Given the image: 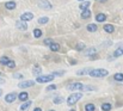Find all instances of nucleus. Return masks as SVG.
I'll list each match as a JSON object with an SVG mask.
<instances>
[{"label":"nucleus","instance_id":"nucleus-1","mask_svg":"<svg viewBox=\"0 0 123 111\" xmlns=\"http://www.w3.org/2000/svg\"><path fill=\"white\" fill-rule=\"evenodd\" d=\"M90 76L92 78H103V76H106L109 72L106 69H103V68H99V69H91L90 72Z\"/></svg>","mask_w":123,"mask_h":111},{"label":"nucleus","instance_id":"nucleus-2","mask_svg":"<svg viewBox=\"0 0 123 111\" xmlns=\"http://www.w3.org/2000/svg\"><path fill=\"white\" fill-rule=\"evenodd\" d=\"M82 97L81 93H73V94H71L69 97H68V99H67V104L68 105H74L75 103H78V100L80 99Z\"/></svg>","mask_w":123,"mask_h":111},{"label":"nucleus","instance_id":"nucleus-3","mask_svg":"<svg viewBox=\"0 0 123 111\" xmlns=\"http://www.w3.org/2000/svg\"><path fill=\"white\" fill-rule=\"evenodd\" d=\"M54 80V76L53 75H38L36 76V81L40 82V84H44V82H50Z\"/></svg>","mask_w":123,"mask_h":111},{"label":"nucleus","instance_id":"nucleus-4","mask_svg":"<svg viewBox=\"0 0 123 111\" xmlns=\"http://www.w3.org/2000/svg\"><path fill=\"white\" fill-rule=\"evenodd\" d=\"M38 6L43 10H50L51 8V4L48 0H40L38 1Z\"/></svg>","mask_w":123,"mask_h":111},{"label":"nucleus","instance_id":"nucleus-5","mask_svg":"<svg viewBox=\"0 0 123 111\" xmlns=\"http://www.w3.org/2000/svg\"><path fill=\"white\" fill-rule=\"evenodd\" d=\"M35 85V81H32V80H26V81H22V82H19V87L20 88H28V87H31V86H34Z\"/></svg>","mask_w":123,"mask_h":111},{"label":"nucleus","instance_id":"nucleus-6","mask_svg":"<svg viewBox=\"0 0 123 111\" xmlns=\"http://www.w3.org/2000/svg\"><path fill=\"white\" fill-rule=\"evenodd\" d=\"M20 19L24 20V22H29V20L34 19V14H32L31 12H25V13H23V14L20 16Z\"/></svg>","mask_w":123,"mask_h":111},{"label":"nucleus","instance_id":"nucleus-7","mask_svg":"<svg viewBox=\"0 0 123 111\" xmlns=\"http://www.w3.org/2000/svg\"><path fill=\"white\" fill-rule=\"evenodd\" d=\"M16 25H17V28L18 29H20V30H23V31H25L26 29H28V24H26V22H24V20H18L17 23H16Z\"/></svg>","mask_w":123,"mask_h":111},{"label":"nucleus","instance_id":"nucleus-8","mask_svg":"<svg viewBox=\"0 0 123 111\" xmlns=\"http://www.w3.org/2000/svg\"><path fill=\"white\" fill-rule=\"evenodd\" d=\"M16 98H17V94L14 92H12V93H8L5 97V100H6V103H13L16 100Z\"/></svg>","mask_w":123,"mask_h":111},{"label":"nucleus","instance_id":"nucleus-9","mask_svg":"<svg viewBox=\"0 0 123 111\" xmlns=\"http://www.w3.org/2000/svg\"><path fill=\"white\" fill-rule=\"evenodd\" d=\"M82 86H84V85H82L81 82H74V84H72L68 88H69L71 91H77V90H81Z\"/></svg>","mask_w":123,"mask_h":111},{"label":"nucleus","instance_id":"nucleus-10","mask_svg":"<svg viewBox=\"0 0 123 111\" xmlns=\"http://www.w3.org/2000/svg\"><path fill=\"white\" fill-rule=\"evenodd\" d=\"M103 29H104V31L108 32V34H112V32L115 31V26H114L112 24H105V25L103 26Z\"/></svg>","mask_w":123,"mask_h":111},{"label":"nucleus","instance_id":"nucleus-11","mask_svg":"<svg viewBox=\"0 0 123 111\" xmlns=\"http://www.w3.org/2000/svg\"><path fill=\"white\" fill-rule=\"evenodd\" d=\"M96 20H97L98 23L105 22V20H106V14H104V13H97V14H96Z\"/></svg>","mask_w":123,"mask_h":111},{"label":"nucleus","instance_id":"nucleus-12","mask_svg":"<svg viewBox=\"0 0 123 111\" xmlns=\"http://www.w3.org/2000/svg\"><path fill=\"white\" fill-rule=\"evenodd\" d=\"M16 6H17V4L14 1H7V2H5V8L6 10H14Z\"/></svg>","mask_w":123,"mask_h":111},{"label":"nucleus","instance_id":"nucleus-13","mask_svg":"<svg viewBox=\"0 0 123 111\" xmlns=\"http://www.w3.org/2000/svg\"><path fill=\"white\" fill-rule=\"evenodd\" d=\"M28 98H29V94H28L26 92H22L20 94H18V99H19L20 102H26Z\"/></svg>","mask_w":123,"mask_h":111},{"label":"nucleus","instance_id":"nucleus-14","mask_svg":"<svg viewBox=\"0 0 123 111\" xmlns=\"http://www.w3.org/2000/svg\"><path fill=\"white\" fill-rule=\"evenodd\" d=\"M91 17V11L88 10V8H86V10H84L81 12V18L82 19H88Z\"/></svg>","mask_w":123,"mask_h":111},{"label":"nucleus","instance_id":"nucleus-15","mask_svg":"<svg viewBox=\"0 0 123 111\" xmlns=\"http://www.w3.org/2000/svg\"><path fill=\"white\" fill-rule=\"evenodd\" d=\"M91 5V2L88 1V0H85V1H81V4H80V6H79V8L84 11V10H86V8H88V6Z\"/></svg>","mask_w":123,"mask_h":111},{"label":"nucleus","instance_id":"nucleus-16","mask_svg":"<svg viewBox=\"0 0 123 111\" xmlns=\"http://www.w3.org/2000/svg\"><path fill=\"white\" fill-rule=\"evenodd\" d=\"M32 73H34V75H36V76L41 75V73H42V68L40 67V65H35V67H34V71H32Z\"/></svg>","mask_w":123,"mask_h":111},{"label":"nucleus","instance_id":"nucleus-17","mask_svg":"<svg viewBox=\"0 0 123 111\" xmlns=\"http://www.w3.org/2000/svg\"><path fill=\"white\" fill-rule=\"evenodd\" d=\"M86 29H87V31H90V32H96L97 29H98V26H97L96 24H88V25L86 26Z\"/></svg>","mask_w":123,"mask_h":111},{"label":"nucleus","instance_id":"nucleus-18","mask_svg":"<svg viewBox=\"0 0 123 111\" xmlns=\"http://www.w3.org/2000/svg\"><path fill=\"white\" fill-rule=\"evenodd\" d=\"M49 49L51 50V51H59V49H60V45L59 44H56V43H51L50 45H49Z\"/></svg>","mask_w":123,"mask_h":111},{"label":"nucleus","instance_id":"nucleus-19","mask_svg":"<svg viewBox=\"0 0 123 111\" xmlns=\"http://www.w3.org/2000/svg\"><path fill=\"white\" fill-rule=\"evenodd\" d=\"M111 109H112L111 104H109V103H104V104H102V110L103 111H110Z\"/></svg>","mask_w":123,"mask_h":111},{"label":"nucleus","instance_id":"nucleus-20","mask_svg":"<svg viewBox=\"0 0 123 111\" xmlns=\"http://www.w3.org/2000/svg\"><path fill=\"white\" fill-rule=\"evenodd\" d=\"M85 110L86 111H94L96 110V106H94V104L88 103V104H86V105H85Z\"/></svg>","mask_w":123,"mask_h":111},{"label":"nucleus","instance_id":"nucleus-21","mask_svg":"<svg viewBox=\"0 0 123 111\" xmlns=\"http://www.w3.org/2000/svg\"><path fill=\"white\" fill-rule=\"evenodd\" d=\"M8 61H10V59H8L7 56H2V57H0V65H4V66H7V63H8Z\"/></svg>","mask_w":123,"mask_h":111},{"label":"nucleus","instance_id":"nucleus-22","mask_svg":"<svg viewBox=\"0 0 123 111\" xmlns=\"http://www.w3.org/2000/svg\"><path fill=\"white\" fill-rule=\"evenodd\" d=\"M121 55H123V48H118V49H116V50H115V53H114V56H115V57H120Z\"/></svg>","mask_w":123,"mask_h":111},{"label":"nucleus","instance_id":"nucleus-23","mask_svg":"<svg viewBox=\"0 0 123 111\" xmlns=\"http://www.w3.org/2000/svg\"><path fill=\"white\" fill-rule=\"evenodd\" d=\"M114 79L116 81H123V73H116L114 75Z\"/></svg>","mask_w":123,"mask_h":111},{"label":"nucleus","instance_id":"nucleus-24","mask_svg":"<svg viewBox=\"0 0 123 111\" xmlns=\"http://www.w3.org/2000/svg\"><path fill=\"white\" fill-rule=\"evenodd\" d=\"M49 22V18L48 17H41L38 19V24H47Z\"/></svg>","mask_w":123,"mask_h":111},{"label":"nucleus","instance_id":"nucleus-25","mask_svg":"<svg viewBox=\"0 0 123 111\" xmlns=\"http://www.w3.org/2000/svg\"><path fill=\"white\" fill-rule=\"evenodd\" d=\"M30 105H31V102H25V103H24V104H23V105L20 106V111L26 110V109H28V108H29Z\"/></svg>","mask_w":123,"mask_h":111},{"label":"nucleus","instance_id":"nucleus-26","mask_svg":"<svg viewBox=\"0 0 123 111\" xmlns=\"http://www.w3.org/2000/svg\"><path fill=\"white\" fill-rule=\"evenodd\" d=\"M34 36L36 37V38H40V37L42 36V30H40V29H35V30H34Z\"/></svg>","mask_w":123,"mask_h":111},{"label":"nucleus","instance_id":"nucleus-27","mask_svg":"<svg viewBox=\"0 0 123 111\" xmlns=\"http://www.w3.org/2000/svg\"><path fill=\"white\" fill-rule=\"evenodd\" d=\"M91 72L90 68H85V69H81V71H78V75H84V74H87Z\"/></svg>","mask_w":123,"mask_h":111},{"label":"nucleus","instance_id":"nucleus-28","mask_svg":"<svg viewBox=\"0 0 123 111\" xmlns=\"http://www.w3.org/2000/svg\"><path fill=\"white\" fill-rule=\"evenodd\" d=\"M7 67L8 68H11V69H13V68H16V62L14 61H8V63H7Z\"/></svg>","mask_w":123,"mask_h":111},{"label":"nucleus","instance_id":"nucleus-29","mask_svg":"<svg viewBox=\"0 0 123 111\" xmlns=\"http://www.w3.org/2000/svg\"><path fill=\"white\" fill-rule=\"evenodd\" d=\"M63 102V98L62 97H56V98H54V103L55 104H61Z\"/></svg>","mask_w":123,"mask_h":111},{"label":"nucleus","instance_id":"nucleus-30","mask_svg":"<svg viewBox=\"0 0 123 111\" xmlns=\"http://www.w3.org/2000/svg\"><path fill=\"white\" fill-rule=\"evenodd\" d=\"M84 48H85V44H84V43H79V44H77V47H75V49H77L78 51L84 50Z\"/></svg>","mask_w":123,"mask_h":111},{"label":"nucleus","instance_id":"nucleus-31","mask_svg":"<svg viewBox=\"0 0 123 111\" xmlns=\"http://www.w3.org/2000/svg\"><path fill=\"white\" fill-rule=\"evenodd\" d=\"M96 53H97V50H96L94 48H91V49L86 50V54H87V55H92V54H96Z\"/></svg>","mask_w":123,"mask_h":111},{"label":"nucleus","instance_id":"nucleus-32","mask_svg":"<svg viewBox=\"0 0 123 111\" xmlns=\"http://www.w3.org/2000/svg\"><path fill=\"white\" fill-rule=\"evenodd\" d=\"M51 43H54L51 38H47V39H44V44H45V45H50Z\"/></svg>","mask_w":123,"mask_h":111},{"label":"nucleus","instance_id":"nucleus-33","mask_svg":"<svg viewBox=\"0 0 123 111\" xmlns=\"http://www.w3.org/2000/svg\"><path fill=\"white\" fill-rule=\"evenodd\" d=\"M81 90L82 91H92V90H94V87H91V86H82Z\"/></svg>","mask_w":123,"mask_h":111},{"label":"nucleus","instance_id":"nucleus-34","mask_svg":"<svg viewBox=\"0 0 123 111\" xmlns=\"http://www.w3.org/2000/svg\"><path fill=\"white\" fill-rule=\"evenodd\" d=\"M56 85H50V86H48L47 87V91H51V90H56Z\"/></svg>","mask_w":123,"mask_h":111},{"label":"nucleus","instance_id":"nucleus-35","mask_svg":"<svg viewBox=\"0 0 123 111\" xmlns=\"http://www.w3.org/2000/svg\"><path fill=\"white\" fill-rule=\"evenodd\" d=\"M63 74H65V71H57V72H54L53 75H59L60 76V75H63Z\"/></svg>","mask_w":123,"mask_h":111},{"label":"nucleus","instance_id":"nucleus-36","mask_svg":"<svg viewBox=\"0 0 123 111\" xmlns=\"http://www.w3.org/2000/svg\"><path fill=\"white\" fill-rule=\"evenodd\" d=\"M13 78L14 79H23V75L19 73H16V74H13Z\"/></svg>","mask_w":123,"mask_h":111},{"label":"nucleus","instance_id":"nucleus-37","mask_svg":"<svg viewBox=\"0 0 123 111\" xmlns=\"http://www.w3.org/2000/svg\"><path fill=\"white\" fill-rule=\"evenodd\" d=\"M90 59H91V60H96V59H98V55H97V54H92V55L90 56Z\"/></svg>","mask_w":123,"mask_h":111},{"label":"nucleus","instance_id":"nucleus-38","mask_svg":"<svg viewBox=\"0 0 123 111\" xmlns=\"http://www.w3.org/2000/svg\"><path fill=\"white\" fill-rule=\"evenodd\" d=\"M71 63H72V65H75L77 61H75V60H71Z\"/></svg>","mask_w":123,"mask_h":111},{"label":"nucleus","instance_id":"nucleus-39","mask_svg":"<svg viewBox=\"0 0 123 111\" xmlns=\"http://www.w3.org/2000/svg\"><path fill=\"white\" fill-rule=\"evenodd\" d=\"M5 82V79H2V78H0V84H4Z\"/></svg>","mask_w":123,"mask_h":111},{"label":"nucleus","instance_id":"nucleus-40","mask_svg":"<svg viewBox=\"0 0 123 111\" xmlns=\"http://www.w3.org/2000/svg\"><path fill=\"white\" fill-rule=\"evenodd\" d=\"M34 111H42V109H41V108H36Z\"/></svg>","mask_w":123,"mask_h":111},{"label":"nucleus","instance_id":"nucleus-41","mask_svg":"<svg viewBox=\"0 0 123 111\" xmlns=\"http://www.w3.org/2000/svg\"><path fill=\"white\" fill-rule=\"evenodd\" d=\"M97 1H99V2H105L106 0H97Z\"/></svg>","mask_w":123,"mask_h":111},{"label":"nucleus","instance_id":"nucleus-42","mask_svg":"<svg viewBox=\"0 0 123 111\" xmlns=\"http://www.w3.org/2000/svg\"><path fill=\"white\" fill-rule=\"evenodd\" d=\"M1 93H2V90H0V96H1Z\"/></svg>","mask_w":123,"mask_h":111},{"label":"nucleus","instance_id":"nucleus-43","mask_svg":"<svg viewBox=\"0 0 123 111\" xmlns=\"http://www.w3.org/2000/svg\"><path fill=\"white\" fill-rule=\"evenodd\" d=\"M78 1H85V0H78Z\"/></svg>","mask_w":123,"mask_h":111},{"label":"nucleus","instance_id":"nucleus-44","mask_svg":"<svg viewBox=\"0 0 123 111\" xmlns=\"http://www.w3.org/2000/svg\"><path fill=\"white\" fill-rule=\"evenodd\" d=\"M71 111H75V110H74V109H72V110H71Z\"/></svg>","mask_w":123,"mask_h":111},{"label":"nucleus","instance_id":"nucleus-45","mask_svg":"<svg viewBox=\"0 0 123 111\" xmlns=\"http://www.w3.org/2000/svg\"><path fill=\"white\" fill-rule=\"evenodd\" d=\"M50 111H55V110H50Z\"/></svg>","mask_w":123,"mask_h":111}]
</instances>
